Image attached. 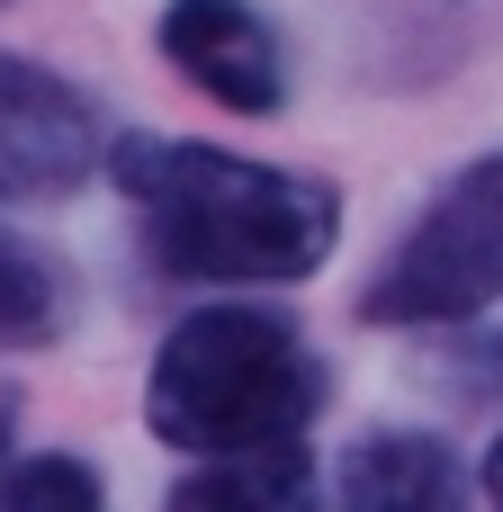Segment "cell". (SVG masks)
I'll use <instances>...</instances> for the list:
<instances>
[{
	"label": "cell",
	"instance_id": "8992f818",
	"mask_svg": "<svg viewBox=\"0 0 503 512\" xmlns=\"http://www.w3.org/2000/svg\"><path fill=\"white\" fill-rule=\"evenodd\" d=\"M342 512H468L459 459L441 432L378 423L342 450Z\"/></svg>",
	"mask_w": 503,
	"mask_h": 512
},
{
	"label": "cell",
	"instance_id": "52a82bcc",
	"mask_svg": "<svg viewBox=\"0 0 503 512\" xmlns=\"http://www.w3.org/2000/svg\"><path fill=\"white\" fill-rule=\"evenodd\" d=\"M162 512H324V495H315L306 450L279 441V450H234V459L189 468Z\"/></svg>",
	"mask_w": 503,
	"mask_h": 512
},
{
	"label": "cell",
	"instance_id": "8fae6325",
	"mask_svg": "<svg viewBox=\"0 0 503 512\" xmlns=\"http://www.w3.org/2000/svg\"><path fill=\"white\" fill-rule=\"evenodd\" d=\"M486 504L503 512V441H495V450H486Z\"/></svg>",
	"mask_w": 503,
	"mask_h": 512
},
{
	"label": "cell",
	"instance_id": "30bf717a",
	"mask_svg": "<svg viewBox=\"0 0 503 512\" xmlns=\"http://www.w3.org/2000/svg\"><path fill=\"white\" fill-rule=\"evenodd\" d=\"M9 441H18V396L0 387V468H9Z\"/></svg>",
	"mask_w": 503,
	"mask_h": 512
},
{
	"label": "cell",
	"instance_id": "7a4b0ae2",
	"mask_svg": "<svg viewBox=\"0 0 503 512\" xmlns=\"http://www.w3.org/2000/svg\"><path fill=\"white\" fill-rule=\"evenodd\" d=\"M315 414H324V360L270 306H198V315H180L162 333V351H153V378H144L153 441H171L189 459L279 450Z\"/></svg>",
	"mask_w": 503,
	"mask_h": 512
},
{
	"label": "cell",
	"instance_id": "3957f363",
	"mask_svg": "<svg viewBox=\"0 0 503 512\" xmlns=\"http://www.w3.org/2000/svg\"><path fill=\"white\" fill-rule=\"evenodd\" d=\"M503 297V153L468 162L360 288L369 324H459Z\"/></svg>",
	"mask_w": 503,
	"mask_h": 512
},
{
	"label": "cell",
	"instance_id": "9c48e42d",
	"mask_svg": "<svg viewBox=\"0 0 503 512\" xmlns=\"http://www.w3.org/2000/svg\"><path fill=\"white\" fill-rule=\"evenodd\" d=\"M0 512H108V495H99V468L90 459L45 450V459L0 468Z\"/></svg>",
	"mask_w": 503,
	"mask_h": 512
},
{
	"label": "cell",
	"instance_id": "5b68a950",
	"mask_svg": "<svg viewBox=\"0 0 503 512\" xmlns=\"http://www.w3.org/2000/svg\"><path fill=\"white\" fill-rule=\"evenodd\" d=\"M153 45L198 99H216L234 117H279L288 108V36L270 27L261 0H162Z\"/></svg>",
	"mask_w": 503,
	"mask_h": 512
},
{
	"label": "cell",
	"instance_id": "6da1fadb",
	"mask_svg": "<svg viewBox=\"0 0 503 512\" xmlns=\"http://www.w3.org/2000/svg\"><path fill=\"white\" fill-rule=\"evenodd\" d=\"M108 180L135 243L180 288H297L342 243V189L189 135H117Z\"/></svg>",
	"mask_w": 503,
	"mask_h": 512
},
{
	"label": "cell",
	"instance_id": "ba28073f",
	"mask_svg": "<svg viewBox=\"0 0 503 512\" xmlns=\"http://www.w3.org/2000/svg\"><path fill=\"white\" fill-rule=\"evenodd\" d=\"M63 315H72L63 270H54L27 234L0 225V351H36V342H54Z\"/></svg>",
	"mask_w": 503,
	"mask_h": 512
},
{
	"label": "cell",
	"instance_id": "277c9868",
	"mask_svg": "<svg viewBox=\"0 0 503 512\" xmlns=\"http://www.w3.org/2000/svg\"><path fill=\"white\" fill-rule=\"evenodd\" d=\"M108 162V117L36 54H0V198H63Z\"/></svg>",
	"mask_w": 503,
	"mask_h": 512
}]
</instances>
